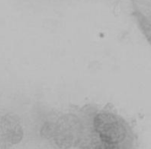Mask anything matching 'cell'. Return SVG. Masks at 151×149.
Segmentation results:
<instances>
[{"label":"cell","instance_id":"1","mask_svg":"<svg viewBox=\"0 0 151 149\" xmlns=\"http://www.w3.org/2000/svg\"><path fill=\"white\" fill-rule=\"evenodd\" d=\"M95 131L108 148H116L127 136V130L122 118L109 112L100 113L94 120Z\"/></svg>","mask_w":151,"mask_h":149},{"label":"cell","instance_id":"3","mask_svg":"<svg viewBox=\"0 0 151 149\" xmlns=\"http://www.w3.org/2000/svg\"><path fill=\"white\" fill-rule=\"evenodd\" d=\"M24 130L19 118L15 115H0V148H8L21 142Z\"/></svg>","mask_w":151,"mask_h":149},{"label":"cell","instance_id":"2","mask_svg":"<svg viewBox=\"0 0 151 149\" xmlns=\"http://www.w3.org/2000/svg\"><path fill=\"white\" fill-rule=\"evenodd\" d=\"M48 129L43 135H47L52 133L54 140L60 147L68 148L79 142L82 134V125L78 117L72 115L63 116L53 127H44Z\"/></svg>","mask_w":151,"mask_h":149}]
</instances>
